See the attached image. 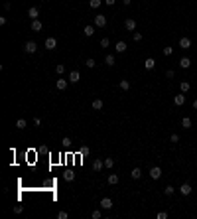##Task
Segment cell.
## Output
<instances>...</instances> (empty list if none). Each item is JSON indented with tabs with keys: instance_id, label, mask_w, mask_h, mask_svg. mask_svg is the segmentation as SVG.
Returning <instances> with one entry per match:
<instances>
[{
	"instance_id": "44dd1931",
	"label": "cell",
	"mask_w": 197,
	"mask_h": 219,
	"mask_svg": "<svg viewBox=\"0 0 197 219\" xmlns=\"http://www.w3.org/2000/svg\"><path fill=\"white\" fill-rule=\"evenodd\" d=\"M83 34H85L87 38H91V36L95 34V28H93V26H85V28H83Z\"/></svg>"
},
{
	"instance_id": "8992f818",
	"label": "cell",
	"mask_w": 197,
	"mask_h": 219,
	"mask_svg": "<svg viewBox=\"0 0 197 219\" xmlns=\"http://www.w3.org/2000/svg\"><path fill=\"white\" fill-rule=\"evenodd\" d=\"M179 47L181 49H189L191 47V40L189 38H179Z\"/></svg>"
},
{
	"instance_id": "7c38bea8",
	"label": "cell",
	"mask_w": 197,
	"mask_h": 219,
	"mask_svg": "<svg viewBox=\"0 0 197 219\" xmlns=\"http://www.w3.org/2000/svg\"><path fill=\"white\" fill-rule=\"evenodd\" d=\"M174 103L177 105V107H181V105L185 103V93H181V95H175V97H174Z\"/></svg>"
},
{
	"instance_id": "ba28073f",
	"label": "cell",
	"mask_w": 197,
	"mask_h": 219,
	"mask_svg": "<svg viewBox=\"0 0 197 219\" xmlns=\"http://www.w3.org/2000/svg\"><path fill=\"white\" fill-rule=\"evenodd\" d=\"M67 79H69V81H71V83H77V81H79V79H81V73H79V71H69V77H67Z\"/></svg>"
},
{
	"instance_id": "60d3db41",
	"label": "cell",
	"mask_w": 197,
	"mask_h": 219,
	"mask_svg": "<svg viewBox=\"0 0 197 219\" xmlns=\"http://www.w3.org/2000/svg\"><path fill=\"white\" fill-rule=\"evenodd\" d=\"M168 217V213H166V211H160V213H158V219H166Z\"/></svg>"
},
{
	"instance_id": "603a6c76",
	"label": "cell",
	"mask_w": 197,
	"mask_h": 219,
	"mask_svg": "<svg viewBox=\"0 0 197 219\" xmlns=\"http://www.w3.org/2000/svg\"><path fill=\"white\" fill-rule=\"evenodd\" d=\"M181 126H183V128H191V119H189V117H183V119H181Z\"/></svg>"
},
{
	"instance_id": "7402d4cb",
	"label": "cell",
	"mask_w": 197,
	"mask_h": 219,
	"mask_svg": "<svg viewBox=\"0 0 197 219\" xmlns=\"http://www.w3.org/2000/svg\"><path fill=\"white\" fill-rule=\"evenodd\" d=\"M91 107H93V109H95V111H101V109H103V101H101V99H95Z\"/></svg>"
},
{
	"instance_id": "7bdbcfd3",
	"label": "cell",
	"mask_w": 197,
	"mask_h": 219,
	"mask_svg": "<svg viewBox=\"0 0 197 219\" xmlns=\"http://www.w3.org/2000/svg\"><path fill=\"white\" fill-rule=\"evenodd\" d=\"M105 2H107V4H109V6H112V4H114V2H116V0H105Z\"/></svg>"
},
{
	"instance_id": "f546056e",
	"label": "cell",
	"mask_w": 197,
	"mask_h": 219,
	"mask_svg": "<svg viewBox=\"0 0 197 219\" xmlns=\"http://www.w3.org/2000/svg\"><path fill=\"white\" fill-rule=\"evenodd\" d=\"M174 192H175V187H174V186H166V187H164V194H166V196H172Z\"/></svg>"
},
{
	"instance_id": "83f0119b",
	"label": "cell",
	"mask_w": 197,
	"mask_h": 219,
	"mask_svg": "<svg viewBox=\"0 0 197 219\" xmlns=\"http://www.w3.org/2000/svg\"><path fill=\"white\" fill-rule=\"evenodd\" d=\"M112 166H114V160H112V158H105V168H107V170H110Z\"/></svg>"
},
{
	"instance_id": "4fadbf2b",
	"label": "cell",
	"mask_w": 197,
	"mask_h": 219,
	"mask_svg": "<svg viewBox=\"0 0 197 219\" xmlns=\"http://www.w3.org/2000/svg\"><path fill=\"white\" fill-rule=\"evenodd\" d=\"M126 47H128V45H126V42H116V45H114V49H116L118 54H124V51H126Z\"/></svg>"
},
{
	"instance_id": "9a60e30c",
	"label": "cell",
	"mask_w": 197,
	"mask_h": 219,
	"mask_svg": "<svg viewBox=\"0 0 197 219\" xmlns=\"http://www.w3.org/2000/svg\"><path fill=\"white\" fill-rule=\"evenodd\" d=\"M28 16H30L32 20H38V16H40V10H38L36 6H32V8L28 10Z\"/></svg>"
},
{
	"instance_id": "1f68e13d",
	"label": "cell",
	"mask_w": 197,
	"mask_h": 219,
	"mask_svg": "<svg viewBox=\"0 0 197 219\" xmlns=\"http://www.w3.org/2000/svg\"><path fill=\"white\" fill-rule=\"evenodd\" d=\"M89 4H91V8H99L103 4V0H89Z\"/></svg>"
},
{
	"instance_id": "ffe728a7",
	"label": "cell",
	"mask_w": 197,
	"mask_h": 219,
	"mask_svg": "<svg viewBox=\"0 0 197 219\" xmlns=\"http://www.w3.org/2000/svg\"><path fill=\"white\" fill-rule=\"evenodd\" d=\"M105 63H107L109 67H112V65H114V55L107 54V55H105Z\"/></svg>"
},
{
	"instance_id": "52a82bcc",
	"label": "cell",
	"mask_w": 197,
	"mask_h": 219,
	"mask_svg": "<svg viewBox=\"0 0 197 219\" xmlns=\"http://www.w3.org/2000/svg\"><path fill=\"white\" fill-rule=\"evenodd\" d=\"M124 28H126L128 32H134V30H136V20H132V18H128V20L124 22Z\"/></svg>"
},
{
	"instance_id": "74e56055",
	"label": "cell",
	"mask_w": 197,
	"mask_h": 219,
	"mask_svg": "<svg viewBox=\"0 0 197 219\" xmlns=\"http://www.w3.org/2000/svg\"><path fill=\"white\" fill-rule=\"evenodd\" d=\"M57 219H67V211H59L57 213Z\"/></svg>"
},
{
	"instance_id": "6da1fadb",
	"label": "cell",
	"mask_w": 197,
	"mask_h": 219,
	"mask_svg": "<svg viewBox=\"0 0 197 219\" xmlns=\"http://www.w3.org/2000/svg\"><path fill=\"white\" fill-rule=\"evenodd\" d=\"M95 26H97V28H105V26H107V16H105V14H97V16H95Z\"/></svg>"
},
{
	"instance_id": "f1b7e54d",
	"label": "cell",
	"mask_w": 197,
	"mask_h": 219,
	"mask_svg": "<svg viewBox=\"0 0 197 219\" xmlns=\"http://www.w3.org/2000/svg\"><path fill=\"white\" fill-rule=\"evenodd\" d=\"M63 178H65V182H73V180H75V174H73V172H65Z\"/></svg>"
},
{
	"instance_id": "4316f807",
	"label": "cell",
	"mask_w": 197,
	"mask_h": 219,
	"mask_svg": "<svg viewBox=\"0 0 197 219\" xmlns=\"http://www.w3.org/2000/svg\"><path fill=\"white\" fill-rule=\"evenodd\" d=\"M26 124H28V122L24 121V119H18V121H16V128H20V130H24V128H26Z\"/></svg>"
},
{
	"instance_id": "f6af8a7d",
	"label": "cell",
	"mask_w": 197,
	"mask_h": 219,
	"mask_svg": "<svg viewBox=\"0 0 197 219\" xmlns=\"http://www.w3.org/2000/svg\"><path fill=\"white\" fill-rule=\"evenodd\" d=\"M193 109L197 111V99H195V101H193Z\"/></svg>"
},
{
	"instance_id": "8fae6325",
	"label": "cell",
	"mask_w": 197,
	"mask_h": 219,
	"mask_svg": "<svg viewBox=\"0 0 197 219\" xmlns=\"http://www.w3.org/2000/svg\"><path fill=\"white\" fill-rule=\"evenodd\" d=\"M103 166H105V160H93V170H95V172H101V170H103Z\"/></svg>"
},
{
	"instance_id": "5b68a950",
	"label": "cell",
	"mask_w": 197,
	"mask_h": 219,
	"mask_svg": "<svg viewBox=\"0 0 197 219\" xmlns=\"http://www.w3.org/2000/svg\"><path fill=\"white\" fill-rule=\"evenodd\" d=\"M57 47V40L55 38H47L45 40V49H55Z\"/></svg>"
},
{
	"instance_id": "30bf717a",
	"label": "cell",
	"mask_w": 197,
	"mask_h": 219,
	"mask_svg": "<svg viewBox=\"0 0 197 219\" xmlns=\"http://www.w3.org/2000/svg\"><path fill=\"white\" fill-rule=\"evenodd\" d=\"M179 194H181V196H189V194H191V186H189V184H181V186H179Z\"/></svg>"
},
{
	"instance_id": "7a4b0ae2",
	"label": "cell",
	"mask_w": 197,
	"mask_h": 219,
	"mask_svg": "<svg viewBox=\"0 0 197 219\" xmlns=\"http://www.w3.org/2000/svg\"><path fill=\"white\" fill-rule=\"evenodd\" d=\"M150 178H152V180H160V178H162V168H160V166H154L152 170H150Z\"/></svg>"
},
{
	"instance_id": "836d02e7",
	"label": "cell",
	"mask_w": 197,
	"mask_h": 219,
	"mask_svg": "<svg viewBox=\"0 0 197 219\" xmlns=\"http://www.w3.org/2000/svg\"><path fill=\"white\" fill-rule=\"evenodd\" d=\"M172 54H174V47H170V45H168V47H164V55H166V57H170Z\"/></svg>"
},
{
	"instance_id": "ac0fdd59",
	"label": "cell",
	"mask_w": 197,
	"mask_h": 219,
	"mask_svg": "<svg viewBox=\"0 0 197 219\" xmlns=\"http://www.w3.org/2000/svg\"><path fill=\"white\" fill-rule=\"evenodd\" d=\"M107 182H109L110 186H116V184H118V176H116V174H110L109 178H107Z\"/></svg>"
},
{
	"instance_id": "484cf974",
	"label": "cell",
	"mask_w": 197,
	"mask_h": 219,
	"mask_svg": "<svg viewBox=\"0 0 197 219\" xmlns=\"http://www.w3.org/2000/svg\"><path fill=\"white\" fill-rule=\"evenodd\" d=\"M118 87H120L122 91H128V89H130V83H128V81H126V79H122L120 83H118Z\"/></svg>"
},
{
	"instance_id": "e0dca14e",
	"label": "cell",
	"mask_w": 197,
	"mask_h": 219,
	"mask_svg": "<svg viewBox=\"0 0 197 219\" xmlns=\"http://www.w3.org/2000/svg\"><path fill=\"white\" fill-rule=\"evenodd\" d=\"M140 176H142V170H140V168H134V170L130 172V178H132V180H140Z\"/></svg>"
},
{
	"instance_id": "f35d334b",
	"label": "cell",
	"mask_w": 197,
	"mask_h": 219,
	"mask_svg": "<svg viewBox=\"0 0 197 219\" xmlns=\"http://www.w3.org/2000/svg\"><path fill=\"white\" fill-rule=\"evenodd\" d=\"M61 142H63V146H69V144H71V138H69V136H65Z\"/></svg>"
},
{
	"instance_id": "277c9868",
	"label": "cell",
	"mask_w": 197,
	"mask_h": 219,
	"mask_svg": "<svg viewBox=\"0 0 197 219\" xmlns=\"http://www.w3.org/2000/svg\"><path fill=\"white\" fill-rule=\"evenodd\" d=\"M67 81H69V79H61V77H59V79L55 81V87L59 89V91H65L67 89Z\"/></svg>"
},
{
	"instance_id": "ab89813d",
	"label": "cell",
	"mask_w": 197,
	"mask_h": 219,
	"mask_svg": "<svg viewBox=\"0 0 197 219\" xmlns=\"http://www.w3.org/2000/svg\"><path fill=\"white\" fill-rule=\"evenodd\" d=\"M170 140H172V142H179V136H177V134H172Z\"/></svg>"
},
{
	"instance_id": "5bb4252c",
	"label": "cell",
	"mask_w": 197,
	"mask_h": 219,
	"mask_svg": "<svg viewBox=\"0 0 197 219\" xmlns=\"http://www.w3.org/2000/svg\"><path fill=\"white\" fill-rule=\"evenodd\" d=\"M179 67H181V69L191 67V59H189V57H181V59H179Z\"/></svg>"
},
{
	"instance_id": "2e32d148",
	"label": "cell",
	"mask_w": 197,
	"mask_h": 219,
	"mask_svg": "<svg viewBox=\"0 0 197 219\" xmlns=\"http://www.w3.org/2000/svg\"><path fill=\"white\" fill-rule=\"evenodd\" d=\"M144 67H146L148 71H150V69H154V67H156V61H154V57H148V59L144 61Z\"/></svg>"
},
{
	"instance_id": "3957f363",
	"label": "cell",
	"mask_w": 197,
	"mask_h": 219,
	"mask_svg": "<svg viewBox=\"0 0 197 219\" xmlns=\"http://www.w3.org/2000/svg\"><path fill=\"white\" fill-rule=\"evenodd\" d=\"M36 49H38V44L36 42H26V45H24V51L26 54H34Z\"/></svg>"
},
{
	"instance_id": "8d00e7d4",
	"label": "cell",
	"mask_w": 197,
	"mask_h": 219,
	"mask_svg": "<svg viewBox=\"0 0 197 219\" xmlns=\"http://www.w3.org/2000/svg\"><path fill=\"white\" fill-rule=\"evenodd\" d=\"M174 75H175V71H174V69H168V71H166V77H168V79H172Z\"/></svg>"
},
{
	"instance_id": "e575fe53",
	"label": "cell",
	"mask_w": 197,
	"mask_h": 219,
	"mask_svg": "<svg viewBox=\"0 0 197 219\" xmlns=\"http://www.w3.org/2000/svg\"><path fill=\"white\" fill-rule=\"evenodd\" d=\"M91 217H93V219H101V211H99V209L91 211Z\"/></svg>"
},
{
	"instance_id": "d6a6232c",
	"label": "cell",
	"mask_w": 197,
	"mask_h": 219,
	"mask_svg": "<svg viewBox=\"0 0 197 219\" xmlns=\"http://www.w3.org/2000/svg\"><path fill=\"white\" fill-rule=\"evenodd\" d=\"M85 65H87V67H89V69H93V67L97 65V63H95V59H93V57H89L87 61H85Z\"/></svg>"
},
{
	"instance_id": "d6986e66",
	"label": "cell",
	"mask_w": 197,
	"mask_h": 219,
	"mask_svg": "<svg viewBox=\"0 0 197 219\" xmlns=\"http://www.w3.org/2000/svg\"><path fill=\"white\" fill-rule=\"evenodd\" d=\"M42 28H44V24L40 22V20H34V22H32V30H34V32H40Z\"/></svg>"
},
{
	"instance_id": "ee69618b",
	"label": "cell",
	"mask_w": 197,
	"mask_h": 219,
	"mask_svg": "<svg viewBox=\"0 0 197 219\" xmlns=\"http://www.w3.org/2000/svg\"><path fill=\"white\" fill-rule=\"evenodd\" d=\"M130 2H132V0H122V4H124V6H128Z\"/></svg>"
},
{
	"instance_id": "d4e9b609",
	"label": "cell",
	"mask_w": 197,
	"mask_h": 219,
	"mask_svg": "<svg viewBox=\"0 0 197 219\" xmlns=\"http://www.w3.org/2000/svg\"><path fill=\"white\" fill-rule=\"evenodd\" d=\"M55 73H57V75L61 77L63 73H65V65H61V63H57V65H55Z\"/></svg>"
},
{
	"instance_id": "4dcf8cb0",
	"label": "cell",
	"mask_w": 197,
	"mask_h": 219,
	"mask_svg": "<svg viewBox=\"0 0 197 219\" xmlns=\"http://www.w3.org/2000/svg\"><path fill=\"white\" fill-rule=\"evenodd\" d=\"M132 40H134L136 44H138V42H142V34H140V32H134V34H132Z\"/></svg>"
},
{
	"instance_id": "b9f144b4",
	"label": "cell",
	"mask_w": 197,
	"mask_h": 219,
	"mask_svg": "<svg viewBox=\"0 0 197 219\" xmlns=\"http://www.w3.org/2000/svg\"><path fill=\"white\" fill-rule=\"evenodd\" d=\"M14 213H22V205H14Z\"/></svg>"
},
{
	"instance_id": "9c48e42d",
	"label": "cell",
	"mask_w": 197,
	"mask_h": 219,
	"mask_svg": "<svg viewBox=\"0 0 197 219\" xmlns=\"http://www.w3.org/2000/svg\"><path fill=\"white\" fill-rule=\"evenodd\" d=\"M101 207L103 209H110L112 207V199H110V197H103V199H101Z\"/></svg>"
},
{
	"instance_id": "d590c367",
	"label": "cell",
	"mask_w": 197,
	"mask_h": 219,
	"mask_svg": "<svg viewBox=\"0 0 197 219\" xmlns=\"http://www.w3.org/2000/svg\"><path fill=\"white\" fill-rule=\"evenodd\" d=\"M101 45H103V47H109V45H110L109 38H103V40H101Z\"/></svg>"
},
{
	"instance_id": "cb8c5ba5",
	"label": "cell",
	"mask_w": 197,
	"mask_h": 219,
	"mask_svg": "<svg viewBox=\"0 0 197 219\" xmlns=\"http://www.w3.org/2000/svg\"><path fill=\"white\" fill-rule=\"evenodd\" d=\"M179 89H181V93H187V91L191 89V85H189L187 81H181V83H179Z\"/></svg>"
}]
</instances>
